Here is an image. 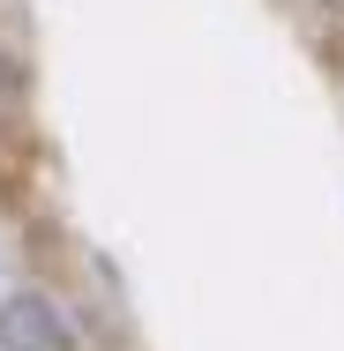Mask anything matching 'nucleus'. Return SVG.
<instances>
[]
</instances>
